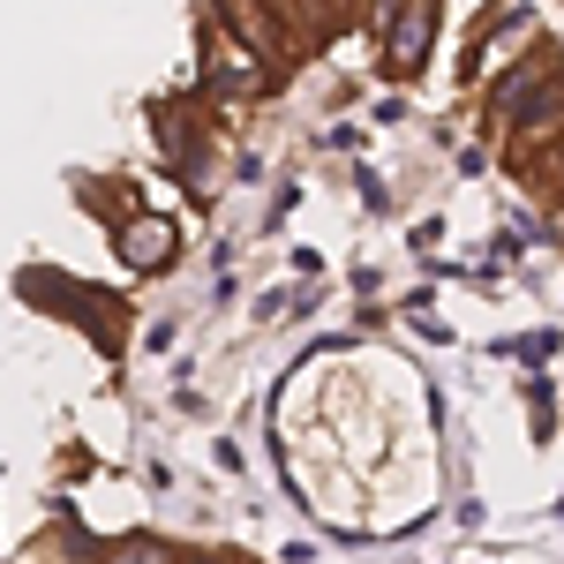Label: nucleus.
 Returning <instances> with one entry per match:
<instances>
[{
	"mask_svg": "<svg viewBox=\"0 0 564 564\" xmlns=\"http://www.w3.org/2000/svg\"><path fill=\"white\" fill-rule=\"evenodd\" d=\"M98 564H181L174 542H159V534H129V542H113Z\"/></svg>",
	"mask_w": 564,
	"mask_h": 564,
	"instance_id": "6",
	"label": "nucleus"
},
{
	"mask_svg": "<svg viewBox=\"0 0 564 564\" xmlns=\"http://www.w3.org/2000/svg\"><path fill=\"white\" fill-rule=\"evenodd\" d=\"M557 76H564V53L550 39H534V45H527V61H512V68L489 84V121H497V129H512V113H520V106H534V98L557 84Z\"/></svg>",
	"mask_w": 564,
	"mask_h": 564,
	"instance_id": "1",
	"label": "nucleus"
},
{
	"mask_svg": "<svg viewBox=\"0 0 564 564\" xmlns=\"http://www.w3.org/2000/svg\"><path fill=\"white\" fill-rule=\"evenodd\" d=\"M430 45H436V8H399V23L384 31V76L391 84H406V76H422L430 68Z\"/></svg>",
	"mask_w": 564,
	"mask_h": 564,
	"instance_id": "2",
	"label": "nucleus"
},
{
	"mask_svg": "<svg viewBox=\"0 0 564 564\" xmlns=\"http://www.w3.org/2000/svg\"><path fill=\"white\" fill-rule=\"evenodd\" d=\"M550 354H557V339H550V332H534V339H520V361H550Z\"/></svg>",
	"mask_w": 564,
	"mask_h": 564,
	"instance_id": "7",
	"label": "nucleus"
},
{
	"mask_svg": "<svg viewBox=\"0 0 564 564\" xmlns=\"http://www.w3.org/2000/svg\"><path fill=\"white\" fill-rule=\"evenodd\" d=\"M188 564H234V557H188Z\"/></svg>",
	"mask_w": 564,
	"mask_h": 564,
	"instance_id": "8",
	"label": "nucleus"
},
{
	"mask_svg": "<svg viewBox=\"0 0 564 564\" xmlns=\"http://www.w3.org/2000/svg\"><path fill=\"white\" fill-rule=\"evenodd\" d=\"M121 263H129V271L174 263V226H166V218H129V226H121Z\"/></svg>",
	"mask_w": 564,
	"mask_h": 564,
	"instance_id": "4",
	"label": "nucleus"
},
{
	"mask_svg": "<svg viewBox=\"0 0 564 564\" xmlns=\"http://www.w3.org/2000/svg\"><path fill=\"white\" fill-rule=\"evenodd\" d=\"M204 84H212L218 98H249V90L271 84V68H263L257 53H241V45L226 39V31H212V53H204Z\"/></svg>",
	"mask_w": 564,
	"mask_h": 564,
	"instance_id": "3",
	"label": "nucleus"
},
{
	"mask_svg": "<svg viewBox=\"0 0 564 564\" xmlns=\"http://www.w3.org/2000/svg\"><path fill=\"white\" fill-rule=\"evenodd\" d=\"M512 121H520V143H550V135H564V76L550 90H542V98H534V106H520V113H512Z\"/></svg>",
	"mask_w": 564,
	"mask_h": 564,
	"instance_id": "5",
	"label": "nucleus"
}]
</instances>
